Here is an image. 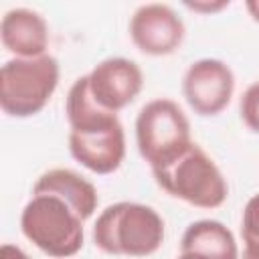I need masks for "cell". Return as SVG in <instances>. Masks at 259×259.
I'll return each mask as SVG.
<instances>
[{"label": "cell", "mask_w": 259, "mask_h": 259, "mask_svg": "<svg viewBox=\"0 0 259 259\" xmlns=\"http://www.w3.org/2000/svg\"><path fill=\"white\" fill-rule=\"evenodd\" d=\"M93 243L107 255L148 257L164 243V221L148 204L121 200L101 210L93 225Z\"/></svg>", "instance_id": "2"}, {"label": "cell", "mask_w": 259, "mask_h": 259, "mask_svg": "<svg viewBox=\"0 0 259 259\" xmlns=\"http://www.w3.org/2000/svg\"><path fill=\"white\" fill-rule=\"evenodd\" d=\"M0 38L8 53L18 59H34L47 55L49 26L47 20L30 8H12L2 16Z\"/></svg>", "instance_id": "10"}, {"label": "cell", "mask_w": 259, "mask_h": 259, "mask_svg": "<svg viewBox=\"0 0 259 259\" xmlns=\"http://www.w3.org/2000/svg\"><path fill=\"white\" fill-rule=\"evenodd\" d=\"M65 113L69 121L71 156L95 174L115 172L125 158V132L117 117L95 103L87 75L75 79L67 93Z\"/></svg>", "instance_id": "1"}, {"label": "cell", "mask_w": 259, "mask_h": 259, "mask_svg": "<svg viewBox=\"0 0 259 259\" xmlns=\"http://www.w3.org/2000/svg\"><path fill=\"white\" fill-rule=\"evenodd\" d=\"M245 8H247V12L251 14V18H253L255 22H259V0H247V2H245Z\"/></svg>", "instance_id": "17"}, {"label": "cell", "mask_w": 259, "mask_h": 259, "mask_svg": "<svg viewBox=\"0 0 259 259\" xmlns=\"http://www.w3.org/2000/svg\"><path fill=\"white\" fill-rule=\"evenodd\" d=\"M176 259H208L204 255H198V253H188V251H180V255Z\"/></svg>", "instance_id": "18"}, {"label": "cell", "mask_w": 259, "mask_h": 259, "mask_svg": "<svg viewBox=\"0 0 259 259\" xmlns=\"http://www.w3.org/2000/svg\"><path fill=\"white\" fill-rule=\"evenodd\" d=\"M180 251L198 253L208 259H239V247L229 231L221 221L214 219H200L186 227L180 239Z\"/></svg>", "instance_id": "12"}, {"label": "cell", "mask_w": 259, "mask_h": 259, "mask_svg": "<svg viewBox=\"0 0 259 259\" xmlns=\"http://www.w3.org/2000/svg\"><path fill=\"white\" fill-rule=\"evenodd\" d=\"M152 176L166 194L198 208H219L229 194L223 172L194 142L174 162L152 170Z\"/></svg>", "instance_id": "4"}, {"label": "cell", "mask_w": 259, "mask_h": 259, "mask_svg": "<svg viewBox=\"0 0 259 259\" xmlns=\"http://www.w3.org/2000/svg\"><path fill=\"white\" fill-rule=\"evenodd\" d=\"M83 223L65 200L53 194H32L20 212L22 235L55 259H67L81 251Z\"/></svg>", "instance_id": "3"}, {"label": "cell", "mask_w": 259, "mask_h": 259, "mask_svg": "<svg viewBox=\"0 0 259 259\" xmlns=\"http://www.w3.org/2000/svg\"><path fill=\"white\" fill-rule=\"evenodd\" d=\"M243 255L239 259H259V194H253L241 217Z\"/></svg>", "instance_id": "13"}, {"label": "cell", "mask_w": 259, "mask_h": 259, "mask_svg": "<svg viewBox=\"0 0 259 259\" xmlns=\"http://www.w3.org/2000/svg\"><path fill=\"white\" fill-rule=\"evenodd\" d=\"M186 8L194 10V12H204V14H210V12H219L223 8L229 6V0H219V2H184Z\"/></svg>", "instance_id": "15"}, {"label": "cell", "mask_w": 259, "mask_h": 259, "mask_svg": "<svg viewBox=\"0 0 259 259\" xmlns=\"http://www.w3.org/2000/svg\"><path fill=\"white\" fill-rule=\"evenodd\" d=\"M32 194H53L65 200L83 221L91 219L97 208L95 186L71 168H51L38 176L32 186Z\"/></svg>", "instance_id": "11"}, {"label": "cell", "mask_w": 259, "mask_h": 259, "mask_svg": "<svg viewBox=\"0 0 259 259\" xmlns=\"http://www.w3.org/2000/svg\"><path fill=\"white\" fill-rule=\"evenodd\" d=\"M59 61L53 55L10 59L0 69V107L10 117H30L45 109L59 85Z\"/></svg>", "instance_id": "5"}, {"label": "cell", "mask_w": 259, "mask_h": 259, "mask_svg": "<svg viewBox=\"0 0 259 259\" xmlns=\"http://www.w3.org/2000/svg\"><path fill=\"white\" fill-rule=\"evenodd\" d=\"M89 91L95 103L111 113L127 107L144 87V73L136 61L109 57L99 61L89 73Z\"/></svg>", "instance_id": "9"}, {"label": "cell", "mask_w": 259, "mask_h": 259, "mask_svg": "<svg viewBox=\"0 0 259 259\" xmlns=\"http://www.w3.org/2000/svg\"><path fill=\"white\" fill-rule=\"evenodd\" d=\"M136 144L152 170L168 166L190 144V121L182 107L166 97L148 101L136 117Z\"/></svg>", "instance_id": "6"}, {"label": "cell", "mask_w": 259, "mask_h": 259, "mask_svg": "<svg viewBox=\"0 0 259 259\" xmlns=\"http://www.w3.org/2000/svg\"><path fill=\"white\" fill-rule=\"evenodd\" d=\"M130 38L144 55L166 57L182 45L184 22L168 4H142L130 18Z\"/></svg>", "instance_id": "8"}, {"label": "cell", "mask_w": 259, "mask_h": 259, "mask_svg": "<svg viewBox=\"0 0 259 259\" xmlns=\"http://www.w3.org/2000/svg\"><path fill=\"white\" fill-rule=\"evenodd\" d=\"M239 111H241V119L243 123L259 134V81L257 83H251L243 95H241V101H239Z\"/></svg>", "instance_id": "14"}, {"label": "cell", "mask_w": 259, "mask_h": 259, "mask_svg": "<svg viewBox=\"0 0 259 259\" xmlns=\"http://www.w3.org/2000/svg\"><path fill=\"white\" fill-rule=\"evenodd\" d=\"M235 93L233 69L221 59H198L182 77V95L188 107L202 117L219 115Z\"/></svg>", "instance_id": "7"}, {"label": "cell", "mask_w": 259, "mask_h": 259, "mask_svg": "<svg viewBox=\"0 0 259 259\" xmlns=\"http://www.w3.org/2000/svg\"><path fill=\"white\" fill-rule=\"evenodd\" d=\"M0 259H30V257L20 247L10 245V243H4L0 247Z\"/></svg>", "instance_id": "16"}]
</instances>
